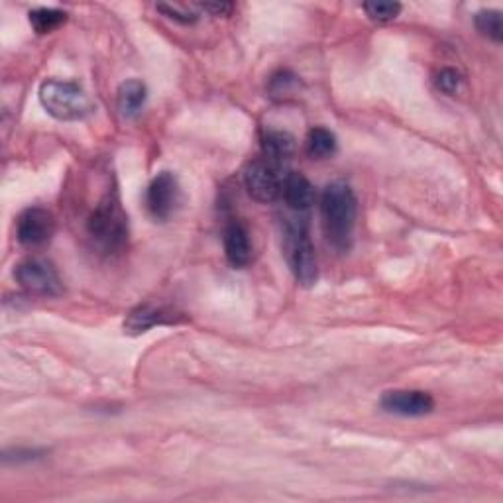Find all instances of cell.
<instances>
[{"mask_svg": "<svg viewBox=\"0 0 503 503\" xmlns=\"http://www.w3.org/2000/svg\"><path fill=\"white\" fill-rule=\"evenodd\" d=\"M320 215L328 243L340 252H348L354 244L358 217V203L352 187L345 181L327 185L320 197Z\"/></svg>", "mask_w": 503, "mask_h": 503, "instance_id": "6da1fadb", "label": "cell"}, {"mask_svg": "<svg viewBox=\"0 0 503 503\" xmlns=\"http://www.w3.org/2000/svg\"><path fill=\"white\" fill-rule=\"evenodd\" d=\"M39 103L49 116L65 120V123L83 120L93 113V103H90L87 90L79 83L59 81V79H49L42 83Z\"/></svg>", "mask_w": 503, "mask_h": 503, "instance_id": "7a4b0ae2", "label": "cell"}, {"mask_svg": "<svg viewBox=\"0 0 503 503\" xmlns=\"http://www.w3.org/2000/svg\"><path fill=\"white\" fill-rule=\"evenodd\" d=\"M284 250H286L287 264L291 271H294L297 284H301L303 287L315 286L319 277V266H317L315 246L311 243L305 218L286 220Z\"/></svg>", "mask_w": 503, "mask_h": 503, "instance_id": "3957f363", "label": "cell"}, {"mask_svg": "<svg viewBox=\"0 0 503 503\" xmlns=\"http://www.w3.org/2000/svg\"><path fill=\"white\" fill-rule=\"evenodd\" d=\"M126 217L115 200H103L87 220V233L103 250H118L128 236Z\"/></svg>", "mask_w": 503, "mask_h": 503, "instance_id": "277c9868", "label": "cell"}, {"mask_svg": "<svg viewBox=\"0 0 503 503\" xmlns=\"http://www.w3.org/2000/svg\"><path fill=\"white\" fill-rule=\"evenodd\" d=\"M14 277L28 294L39 297H59L64 294V284L52 261L42 258L26 260L14 269Z\"/></svg>", "mask_w": 503, "mask_h": 503, "instance_id": "5b68a950", "label": "cell"}, {"mask_svg": "<svg viewBox=\"0 0 503 503\" xmlns=\"http://www.w3.org/2000/svg\"><path fill=\"white\" fill-rule=\"evenodd\" d=\"M286 175L281 174V166L268 158L254 159L244 169V185L252 199L258 203H271L281 195Z\"/></svg>", "mask_w": 503, "mask_h": 503, "instance_id": "8992f818", "label": "cell"}, {"mask_svg": "<svg viewBox=\"0 0 503 503\" xmlns=\"http://www.w3.org/2000/svg\"><path fill=\"white\" fill-rule=\"evenodd\" d=\"M181 191H179V181L171 174V171H162L158 174L146 189V209L149 217L154 220L164 223L171 215L175 213L179 205Z\"/></svg>", "mask_w": 503, "mask_h": 503, "instance_id": "52a82bcc", "label": "cell"}, {"mask_svg": "<svg viewBox=\"0 0 503 503\" xmlns=\"http://www.w3.org/2000/svg\"><path fill=\"white\" fill-rule=\"evenodd\" d=\"M55 233V218L42 207H30L16 220V238L26 248L47 244Z\"/></svg>", "mask_w": 503, "mask_h": 503, "instance_id": "ba28073f", "label": "cell"}, {"mask_svg": "<svg viewBox=\"0 0 503 503\" xmlns=\"http://www.w3.org/2000/svg\"><path fill=\"white\" fill-rule=\"evenodd\" d=\"M379 405L391 415L399 417H425L435 409V399L427 391L419 389H394L386 391Z\"/></svg>", "mask_w": 503, "mask_h": 503, "instance_id": "9c48e42d", "label": "cell"}, {"mask_svg": "<svg viewBox=\"0 0 503 503\" xmlns=\"http://www.w3.org/2000/svg\"><path fill=\"white\" fill-rule=\"evenodd\" d=\"M281 197H284L286 205L294 210L297 215H303L307 210L315 205V187L311 181L297 174V171H291L284 179V189H281Z\"/></svg>", "mask_w": 503, "mask_h": 503, "instance_id": "30bf717a", "label": "cell"}, {"mask_svg": "<svg viewBox=\"0 0 503 503\" xmlns=\"http://www.w3.org/2000/svg\"><path fill=\"white\" fill-rule=\"evenodd\" d=\"M225 254L228 264L238 269L246 268L252 261V256H254L250 234L240 220H233V223L225 228Z\"/></svg>", "mask_w": 503, "mask_h": 503, "instance_id": "8fae6325", "label": "cell"}, {"mask_svg": "<svg viewBox=\"0 0 503 503\" xmlns=\"http://www.w3.org/2000/svg\"><path fill=\"white\" fill-rule=\"evenodd\" d=\"M167 323H174L171 311L154 305H140L128 313L124 320V330L128 335H142L148 333L149 328H154L156 325H167Z\"/></svg>", "mask_w": 503, "mask_h": 503, "instance_id": "7c38bea8", "label": "cell"}, {"mask_svg": "<svg viewBox=\"0 0 503 503\" xmlns=\"http://www.w3.org/2000/svg\"><path fill=\"white\" fill-rule=\"evenodd\" d=\"M295 138L286 130H266L261 136V149H264V158L271 159L276 164H284L295 154Z\"/></svg>", "mask_w": 503, "mask_h": 503, "instance_id": "4fadbf2b", "label": "cell"}, {"mask_svg": "<svg viewBox=\"0 0 503 503\" xmlns=\"http://www.w3.org/2000/svg\"><path fill=\"white\" fill-rule=\"evenodd\" d=\"M146 98H148L146 85L142 81H138V79H128V81L118 87V93H116V105L120 115L126 118H134L146 105Z\"/></svg>", "mask_w": 503, "mask_h": 503, "instance_id": "5bb4252c", "label": "cell"}, {"mask_svg": "<svg viewBox=\"0 0 503 503\" xmlns=\"http://www.w3.org/2000/svg\"><path fill=\"white\" fill-rule=\"evenodd\" d=\"M337 136L330 130L317 126L307 136V154L315 159H327L337 154Z\"/></svg>", "mask_w": 503, "mask_h": 503, "instance_id": "9a60e30c", "label": "cell"}, {"mask_svg": "<svg viewBox=\"0 0 503 503\" xmlns=\"http://www.w3.org/2000/svg\"><path fill=\"white\" fill-rule=\"evenodd\" d=\"M28 20L36 34H52L67 22V13L59 8H36L28 14Z\"/></svg>", "mask_w": 503, "mask_h": 503, "instance_id": "2e32d148", "label": "cell"}, {"mask_svg": "<svg viewBox=\"0 0 503 503\" xmlns=\"http://www.w3.org/2000/svg\"><path fill=\"white\" fill-rule=\"evenodd\" d=\"M474 22L478 32L490 38L491 42H501L503 39V18L499 10H480Z\"/></svg>", "mask_w": 503, "mask_h": 503, "instance_id": "e0dca14e", "label": "cell"}, {"mask_svg": "<svg viewBox=\"0 0 503 503\" xmlns=\"http://www.w3.org/2000/svg\"><path fill=\"white\" fill-rule=\"evenodd\" d=\"M159 13H164V16L175 20L179 24H195L199 20V10L195 4H171V3H164L158 4Z\"/></svg>", "mask_w": 503, "mask_h": 503, "instance_id": "ac0fdd59", "label": "cell"}, {"mask_svg": "<svg viewBox=\"0 0 503 503\" xmlns=\"http://www.w3.org/2000/svg\"><path fill=\"white\" fill-rule=\"evenodd\" d=\"M297 85H299L297 75H294L291 72H277L276 75H271L268 90H269L271 97L284 98V97L294 93Z\"/></svg>", "mask_w": 503, "mask_h": 503, "instance_id": "d6986e66", "label": "cell"}, {"mask_svg": "<svg viewBox=\"0 0 503 503\" xmlns=\"http://www.w3.org/2000/svg\"><path fill=\"white\" fill-rule=\"evenodd\" d=\"M364 13L371 18L376 20V22H391V20H396L401 13V4L399 3H364Z\"/></svg>", "mask_w": 503, "mask_h": 503, "instance_id": "ffe728a7", "label": "cell"}, {"mask_svg": "<svg viewBox=\"0 0 503 503\" xmlns=\"http://www.w3.org/2000/svg\"><path fill=\"white\" fill-rule=\"evenodd\" d=\"M460 83H462V77L456 69H452V67L440 69V72L435 75V85L440 93H445V95H455Z\"/></svg>", "mask_w": 503, "mask_h": 503, "instance_id": "44dd1931", "label": "cell"}, {"mask_svg": "<svg viewBox=\"0 0 503 503\" xmlns=\"http://www.w3.org/2000/svg\"><path fill=\"white\" fill-rule=\"evenodd\" d=\"M195 6H197V10H200V13H209L213 16H228L234 8V4H230V3H200Z\"/></svg>", "mask_w": 503, "mask_h": 503, "instance_id": "7402d4cb", "label": "cell"}, {"mask_svg": "<svg viewBox=\"0 0 503 503\" xmlns=\"http://www.w3.org/2000/svg\"><path fill=\"white\" fill-rule=\"evenodd\" d=\"M39 456H42V452H39V450H22V448H16V450H14V458L10 456V458H6L4 462H10V460H14V462H30V460L39 458Z\"/></svg>", "mask_w": 503, "mask_h": 503, "instance_id": "603a6c76", "label": "cell"}]
</instances>
